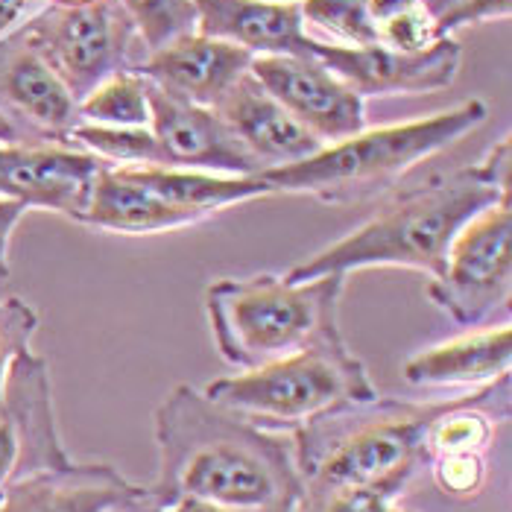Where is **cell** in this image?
<instances>
[{
  "label": "cell",
  "mask_w": 512,
  "mask_h": 512,
  "mask_svg": "<svg viewBox=\"0 0 512 512\" xmlns=\"http://www.w3.org/2000/svg\"><path fill=\"white\" fill-rule=\"evenodd\" d=\"M156 510L199 501L226 512H302L296 442L258 428L194 387L156 407Z\"/></svg>",
  "instance_id": "6da1fadb"
},
{
  "label": "cell",
  "mask_w": 512,
  "mask_h": 512,
  "mask_svg": "<svg viewBox=\"0 0 512 512\" xmlns=\"http://www.w3.org/2000/svg\"><path fill=\"white\" fill-rule=\"evenodd\" d=\"M504 194L483 179L474 167L428 188L404 191L378 211L369 223L343 240L325 246L305 264L290 270V281H308L322 276H349L366 267H404L439 278L445 270V255L463 226L483 208L501 202Z\"/></svg>",
  "instance_id": "7a4b0ae2"
},
{
  "label": "cell",
  "mask_w": 512,
  "mask_h": 512,
  "mask_svg": "<svg viewBox=\"0 0 512 512\" xmlns=\"http://www.w3.org/2000/svg\"><path fill=\"white\" fill-rule=\"evenodd\" d=\"M445 404H407L378 395L375 401L340 407L299 428L302 512H314L343 489L416 469L425 460V439Z\"/></svg>",
  "instance_id": "3957f363"
},
{
  "label": "cell",
  "mask_w": 512,
  "mask_h": 512,
  "mask_svg": "<svg viewBox=\"0 0 512 512\" xmlns=\"http://www.w3.org/2000/svg\"><path fill=\"white\" fill-rule=\"evenodd\" d=\"M343 284L346 276L214 281L205 290V311L220 355L240 369H258L322 340L343 337L337 328Z\"/></svg>",
  "instance_id": "277c9868"
},
{
  "label": "cell",
  "mask_w": 512,
  "mask_h": 512,
  "mask_svg": "<svg viewBox=\"0 0 512 512\" xmlns=\"http://www.w3.org/2000/svg\"><path fill=\"white\" fill-rule=\"evenodd\" d=\"M486 120V103L469 100L451 112L375 132H357L316 156L258 173L273 191L314 194L325 202H357L395 185L410 167L451 147Z\"/></svg>",
  "instance_id": "5b68a950"
},
{
  "label": "cell",
  "mask_w": 512,
  "mask_h": 512,
  "mask_svg": "<svg viewBox=\"0 0 512 512\" xmlns=\"http://www.w3.org/2000/svg\"><path fill=\"white\" fill-rule=\"evenodd\" d=\"M205 395L258 428L299 431L340 407L375 401L378 390L343 337H334L235 378H220L205 387Z\"/></svg>",
  "instance_id": "8992f818"
},
{
  "label": "cell",
  "mask_w": 512,
  "mask_h": 512,
  "mask_svg": "<svg viewBox=\"0 0 512 512\" xmlns=\"http://www.w3.org/2000/svg\"><path fill=\"white\" fill-rule=\"evenodd\" d=\"M132 30L135 24L120 0H88L50 6L24 27V36L79 103L100 82L123 71Z\"/></svg>",
  "instance_id": "52a82bcc"
},
{
  "label": "cell",
  "mask_w": 512,
  "mask_h": 512,
  "mask_svg": "<svg viewBox=\"0 0 512 512\" xmlns=\"http://www.w3.org/2000/svg\"><path fill=\"white\" fill-rule=\"evenodd\" d=\"M512 287V197L483 208L454 237L442 276L428 296L460 325H480L510 305Z\"/></svg>",
  "instance_id": "ba28073f"
},
{
  "label": "cell",
  "mask_w": 512,
  "mask_h": 512,
  "mask_svg": "<svg viewBox=\"0 0 512 512\" xmlns=\"http://www.w3.org/2000/svg\"><path fill=\"white\" fill-rule=\"evenodd\" d=\"M65 466L71 457L56 431L47 363L24 352L9 363L0 393V489Z\"/></svg>",
  "instance_id": "9c48e42d"
},
{
  "label": "cell",
  "mask_w": 512,
  "mask_h": 512,
  "mask_svg": "<svg viewBox=\"0 0 512 512\" xmlns=\"http://www.w3.org/2000/svg\"><path fill=\"white\" fill-rule=\"evenodd\" d=\"M147 103L150 132L156 138V167L226 170L240 176L261 173L258 161L237 144V138L214 109L167 91L153 79H147Z\"/></svg>",
  "instance_id": "30bf717a"
},
{
  "label": "cell",
  "mask_w": 512,
  "mask_h": 512,
  "mask_svg": "<svg viewBox=\"0 0 512 512\" xmlns=\"http://www.w3.org/2000/svg\"><path fill=\"white\" fill-rule=\"evenodd\" d=\"M311 56L322 62L357 94H422L448 88L460 71V44L436 39L419 50H398L387 44L340 47L314 41Z\"/></svg>",
  "instance_id": "8fae6325"
},
{
  "label": "cell",
  "mask_w": 512,
  "mask_h": 512,
  "mask_svg": "<svg viewBox=\"0 0 512 512\" xmlns=\"http://www.w3.org/2000/svg\"><path fill=\"white\" fill-rule=\"evenodd\" d=\"M249 74L319 141L363 132V97L314 56H252Z\"/></svg>",
  "instance_id": "7c38bea8"
},
{
  "label": "cell",
  "mask_w": 512,
  "mask_h": 512,
  "mask_svg": "<svg viewBox=\"0 0 512 512\" xmlns=\"http://www.w3.org/2000/svg\"><path fill=\"white\" fill-rule=\"evenodd\" d=\"M106 161L94 153L47 144L0 147V197L24 208H47L85 223L94 182Z\"/></svg>",
  "instance_id": "4fadbf2b"
},
{
  "label": "cell",
  "mask_w": 512,
  "mask_h": 512,
  "mask_svg": "<svg viewBox=\"0 0 512 512\" xmlns=\"http://www.w3.org/2000/svg\"><path fill=\"white\" fill-rule=\"evenodd\" d=\"M0 118L9 126L18 118L41 138H71L77 129L79 103L24 30L0 41Z\"/></svg>",
  "instance_id": "5bb4252c"
},
{
  "label": "cell",
  "mask_w": 512,
  "mask_h": 512,
  "mask_svg": "<svg viewBox=\"0 0 512 512\" xmlns=\"http://www.w3.org/2000/svg\"><path fill=\"white\" fill-rule=\"evenodd\" d=\"M214 112L229 126L237 144L258 161L261 173L305 161L325 147L249 71L217 100Z\"/></svg>",
  "instance_id": "9a60e30c"
},
{
  "label": "cell",
  "mask_w": 512,
  "mask_h": 512,
  "mask_svg": "<svg viewBox=\"0 0 512 512\" xmlns=\"http://www.w3.org/2000/svg\"><path fill=\"white\" fill-rule=\"evenodd\" d=\"M197 33L229 41L252 56H311L302 3L293 0H194Z\"/></svg>",
  "instance_id": "2e32d148"
},
{
  "label": "cell",
  "mask_w": 512,
  "mask_h": 512,
  "mask_svg": "<svg viewBox=\"0 0 512 512\" xmlns=\"http://www.w3.org/2000/svg\"><path fill=\"white\" fill-rule=\"evenodd\" d=\"M138 492L141 486L106 463H71L3 486L0 512H109Z\"/></svg>",
  "instance_id": "e0dca14e"
},
{
  "label": "cell",
  "mask_w": 512,
  "mask_h": 512,
  "mask_svg": "<svg viewBox=\"0 0 512 512\" xmlns=\"http://www.w3.org/2000/svg\"><path fill=\"white\" fill-rule=\"evenodd\" d=\"M249 65H252L249 50L229 41L191 33L150 53L141 74L167 91H176L199 106L214 109L217 100L249 71Z\"/></svg>",
  "instance_id": "ac0fdd59"
},
{
  "label": "cell",
  "mask_w": 512,
  "mask_h": 512,
  "mask_svg": "<svg viewBox=\"0 0 512 512\" xmlns=\"http://www.w3.org/2000/svg\"><path fill=\"white\" fill-rule=\"evenodd\" d=\"M510 360L512 331L501 325L410 357L404 378L413 387H489L510 375Z\"/></svg>",
  "instance_id": "d6986e66"
},
{
  "label": "cell",
  "mask_w": 512,
  "mask_h": 512,
  "mask_svg": "<svg viewBox=\"0 0 512 512\" xmlns=\"http://www.w3.org/2000/svg\"><path fill=\"white\" fill-rule=\"evenodd\" d=\"M199 220L197 211L179 208L167 199L153 194L150 188L132 182L123 176L118 167L106 164L94 182L91 202L85 211V223L106 229V232H120V235H156V232H173L194 226Z\"/></svg>",
  "instance_id": "ffe728a7"
},
{
  "label": "cell",
  "mask_w": 512,
  "mask_h": 512,
  "mask_svg": "<svg viewBox=\"0 0 512 512\" xmlns=\"http://www.w3.org/2000/svg\"><path fill=\"white\" fill-rule=\"evenodd\" d=\"M132 182L150 188L161 199L197 211L199 217H208L220 208H229L246 199H258L273 194V188L261 176H235L220 179L208 176L202 170H173V167H153V164H129L118 167Z\"/></svg>",
  "instance_id": "44dd1931"
},
{
  "label": "cell",
  "mask_w": 512,
  "mask_h": 512,
  "mask_svg": "<svg viewBox=\"0 0 512 512\" xmlns=\"http://www.w3.org/2000/svg\"><path fill=\"white\" fill-rule=\"evenodd\" d=\"M79 115L97 126H150L147 79L144 74L118 71L79 100Z\"/></svg>",
  "instance_id": "7402d4cb"
},
{
  "label": "cell",
  "mask_w": 512,
  "mask_h": 512,
  "mask_svg": "<svg viewBox=\"0 0 512 512\" xmlns=\"http://www.w3.org/2000/svg\"><path fill=\"white\" fill-rule=\"evenodd\" d=\"M150 53L197 33L194 0H120Z\"/></svg>",
  "instance_id": "603a6c76"
},
{
  "label": "cell",
  "mask_w": 512,
  "mask_h": 512,
  "mask_svg": "<svg viewBox=\"0 0 512 512\" xmlns=\"http://www.w3.org/2000/svg\"><path fill=\"white\" fill-rule=\"evenodd\" d=\"M71 138L82 141L103 161L129 164H153L156 167V138L147 126H77Z\"/></svg>",
  "instance_id": "cb8c5ba5"
},
{
  "label": "cell",
  "mask_w": 512,
  "mask_h": 512,
  "mask_svg": "<svg viewBox=\"0 0 512 512\" xmlns=\"http://www.w3.org/2000/svg\"><path fill=\"white\" fill-rule=\"evenodd\" d=\"M302 18L337 39L349 41V47L378 44V30L366 0H302Z\"/></svg>",
  "instance_id": "d4e9b609"
},
{
  "label": "cell",
  "mask_w": 512,
  "mask_h": 512,
  "mask_svg": "<svg viewBox=\"0 0 512 512\" xmlns=\"http://www.w3.org/2000/svg\"><path fill=\"white\" fill-rule=\"evenodd\" d=\"M410 474L413 469H401V472L387 474L375 483L343 489V492L331 495L325 504H319L314 512H390L395 495L407 486Z\"/></svg>",
  "instance_id": "484cf974"
},
{
  "label": "cell",
  "mask_w": 512,
  "mask_h": 512,
  "mask_svg": "<svg viewBox=\"0 0 512 512\" xmlns=\"http://www.w3.org/2000/svg\"><path fill=\"white\" fill-rule=\"evenodd\" d=\"M39 328V314L24 299L0 302V393L9 372V363L30 352V337Z\"/></svg>",
  "instance_id": "4316f807"
},
{
  "label": "cell",
  "mask_w": 512,
  "mask_h": 512,
  "mask_svg": "<svg viewBox=\"0 0 512 512\" xmlns=\"http://www.w3.org/2000/svg\"><path fill=\"white\" fill-rule=\"evenodd\" d=\"M434 480L442 495L469 501L480 492L486 480V457L483 454H451V457H431Z\"/></svg>",
  "instance_id": "83f0119b"
},
{
  "label": "cell",
  "mask_w": 512,
  "mask_h": 512,
  "mask_svg": "<svg viewBox=\"0 0 512 512\" xmlns=\"http://www.w3.org/2000/svg\"><path fill=\"white\" fill-rule=\"evenodd\" d=\"M24 205L21 202H12V199H3L0 202V284L9 278V261H6V249H9V235L12 229L18 226V220L24 217Z\"/></svg>",
  "instance_id": "f1b7e54d"
},
{
  "label": "cell",
  "mask_w": 512,
  "mask_h": 512,
  "mask_svg": "<svg viewBox=\"0 0 512 512\" xmlns=\"http://www.w3.org/2000/svg\"><path fill=\"white\" fill-rule=\"evenodd\" d=\"M24 9H27V0H0V33L9 30L21 18Z\"/></svg>",
  "instance_id": "f546056e"
},
{
  "label": "cell",
  "mask_w": 512,
  "mask_h": 512,
  "mask_svg": "<svg viewBox=\"0 0 512 512\" xmlns=\"http://www.w3.org/2000/svg\"><path fill=\"white\" fill-rule=\"evenodd\" d=\"M109 512H156V504L150 501V495H147V489H141L135 498H129V501H123L118 507H112Z\"/></svg>",
  "instance_id": "4dcf8cb0"
},
{
  "label": "cell",
  "mask_w": 512,
  "mask_h": 512,
  "mask_svg": "<svg viewBox=\"0 0 512 512\" xmlns=\"http://www.w3.org/2000/svg\"><path fill=\"white\" fill-rule=\"evenodd\" d=\"M156 512H226V510H217V507H208V504H199V501H176V504H170V507H164V510Z\"/></svg>",
  "instance_id": "1f68e13d"
},
{
  "label": "cell",
  "mask_w": 512,
  "mask_h": 512,
  "mask_svg": "<svg viewBox=\"0 0 512 512\" xmlns=\"http://www.w3.org/2000/svg\"><path fill=\"white\" fill-rule=\"evenodd\" d=\"M0 141H3V144H15V141H18L15 129H12V126H9L3 118H0Z\"/></svg>",
  "instance_id": "d6a6232c"
},
{
  "label": "cell",
  "mask_w": 512,
  "mask_h": 512,
  "mask_svg": "<svg viewBox=\"0 0 512 512\" xmlns=\"http://www.w3.org/2000/svg\"><path fill=\"white\" fill-rule=\"evenodd\" d=\"M56 3H88V0H56Z\"/></svg>",
  "instance_id": "836d02e7"
},
{
  "label": "cell",
  "mask_w": 512,
  "mask_h": 512,
  "mask_svg": "<svg viewBox=\"0 0 512 512\" xmlns=\"http://www.w3.org/2000/svg\"><path fill=\"white\" fill-rule=\"evenodd\" d=\"M390 512H410V510H401V507H393V510Z\"/></svg>",
  "instance_id": "e575fe53"
}]
</instances>
